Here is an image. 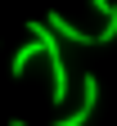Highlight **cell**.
Wrapping results in <instances>:
<instances>
[{"instance_id":"obj_4","label":"cell","mask_w":117,"mask_h":126,"mask_svg":"<svg viewBox=\"0 0 117 126\" xmlns=\"http://www.w3.org/2000/svg\"><path fill=\"white\" fill-rule=\"evenodd\" d=\"M95 41H99V45H113V41H117V14H113V18L95 32Z\"/></svg>"},{"instance_id":"obj_6","label":"cell","mask_w":117,"mask_h":126,"mask_svg":"<svg viewBox=\"0 0 117 126\" xmlns=\"http://www.w3.org/2000/svg\"><path fill=\"white\" fill-rule=\"evenodd\" d=\"M9 126H27V122H23V117H9Z\"/></svg>"},{"instance_id":"obj_2","label":"cell","mask_w":117,"mask_h":126,"mask_svg":"<svg viewBox=\"0 0 117 126\" xmlns=\"http://www.w3.org/2000/svg\"><path fill=\"white\" fill-rule=\"evenodd\" d=\"M50 27H54V36H63V41H72V45H99L95 36H90V32H81L72 18H63V14H50V18H45Z\"/></svg>"},{"instance_id":"obj_3","label":"cell","mask_w":117,"mask_h":126,"mask_svg":"<svg viewBox=\"0 0 117 126\" xmlns=\"http://www.w3.org/2000/svg\"><path fill=\"white\" fill-rule=\"evenodd\" d=\"M36 54H45V45H41V41H27L23 50H18V54L9 59V72H14V77H27V63L36 59Z\"/></svg>"},{"instance_id":"obj_1","label":"cell","mask_w":117,"mask_h":126,"mask_svg":"<svg viewBox=\"0 0 117 126\" xmlns=\"http://www.w3.org/2000/svg\"><path fill=\"white\" fill-rule=\"evenodd\" d=\"M95 104H99V77L86 72V77H81V108H77V113H68V117H54L50 126H86L90 113H95Z\"/></svg>"},{"instance_id":"obj_5","label":"cell","mask_w":117,"mask_h":126,"mask_svg":"<svg viewBox=\"0 0 117 126\" xmlns=\"http://www.w3.org/2000/svg\"><path fill=\"white\" fill-rule=\"evenodd\" d=\"M90 9H95L99 18H104V23H108L113 14H117V5H113V0H90Z\"/></svg>"}]
</instances>
